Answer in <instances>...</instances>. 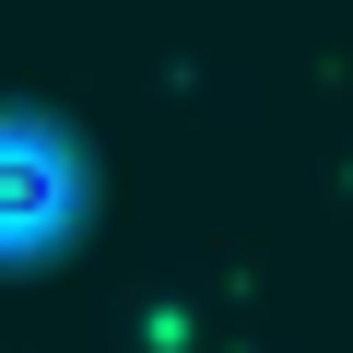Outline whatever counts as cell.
Instances as JSON below:
<instances>
[{
  "label": "cell",
  "instance_id": "cell-1",
  "mask_svg": "<svg viewBox=\"0 0 353 353\" xmlns=\"http://www.w3.org/2000/svg\"><path fill=\"white\" fill-rule=\"evenodd\" d=\"M94 201V153L71 118L48 106H0V259H24V248H59Z\"/></svg>",
  "mask_w": 353,
  "mask_h": 353
}]
</instances>
